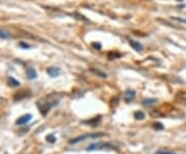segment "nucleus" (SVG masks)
<instances>
[{"instance_id": "f257e3e1", "label": "nucleus", "mask_w": 186, "mask_h": 154, "mask_svg": "<svg viewBox=\"0 0 186 154\" xmlns=\"http://www.w3.org/2000/svg\"><path fill=\"white\" fill-rule=\"evenodd\" d=\"M63 95H64L63 93L53 92L46 96H44L43 98H40V100L37 101V107L40 112V114L43 115V116H46L50 112L51 109L59 104Z\"/></svg>"}, {"instance_id": "f03ea898", "label": "nucleus", "mask_w": 186, "mask_h": 154, "mask_svg": "<svg viewBox=\"0 0 186 154\" xmlns=\"http://www.w3.org/2000/svg\"><path fill=\"white\" fill-rule=\"evenodd\" d=\"M102 149H116V147L111 145L109 143H104V142H98V143H93L90 146H88L87 150L88 151H94V150H102Z\"/></svg>"}, {"instance_id": "7ed1b4c3", "label": "nucleus", "mask_w": 186, "mask_h": 154, "mask_svg": "<svg viewBox=\"0 0 186 154\" xmlns=\"http://www.w3.org/2000/svg\"><path fill=\"white\" fill-rule=\"evenodd\" d=\"M105 133H86V134H83V136H80V137H77L75 139H72L69 141V144H76L78 142H81V141H84L85 139H87V138H99V137H104Z\"/></svg>"}, {"instance_id": "20e7f679", "label": "nucleus", "mask_w": 186, "mask_h": 154, "mask_svg": "<svg viewBox=\"0 0 186 154\" xmlns=\"http://www.w3.org/2000/svg\"><path fill=\"white\" fill-rule=\"evenodd\" d=\"M31 119H32L31 114H25V115H23V116L18 118L17 121H16V124L17 125H25L26 123L29 122Z\"/></svg>"}, {"instance_id": "39448f33", "label": "nucleus", "mask_w": 186, "mask_h": 154, "mask_svg": "<svg viewBox=\"0 0 186 154\" xmlns=\"http://www.w3.org/2000/svg\"><path fill=\"white\" fill-rule=\"evenodd\" d=\"M29 96H31V92H29L28 90H20L14 96V98L16 100H21V99L29 97Z\"/></svg>"}, {"instance_id": "423d86ee", "label": "nucleus", "mask_w": 186, "mask_h": 154, "mask_svg": "<svg viewBox=\"0 0 186 154\" xmlns=\"http://www.w3.org/2000/svg\"><path fill=\"white\" fill-rule=\"evenodd\" d=\"M47 72H48V75H50V77L55 78V77H58L60 75V68L59 67H54V66L48 67Z\"/></svg>"}, {"instance_id": "0eeeda50", "label": "nucleus", "mask_w": 186, "mask_h": 154, "mask_svg": "<svg viewBox=\"0 0 186 154\" xmlns=\"http://www.w3.org/2000/svg\"><path fill=\"white\" fill-rule=\"evenodd\" d=\"M128 44H129L130 47L133 48L134 51H137V52H141V51L143 50V46L139 43V41H136L133 40H128Z\"/></svg>"}, {"instance_id": "6e6552de", "label": "nucleus", "mask_w": 186, "mask_h": 154, "mask_svg": "<svg viewBox=\"0 0 186 154\" xmlns=\"http://www.w3.org/2000/svg\"><path fill=\"white\" fill-rule=\"evenodd\" d=\"M134 96H136V92L133 90H127L124 92V99L125 101H130L133 100L134 98Z\"/></svg>"}, {"instance_id": "1a4fd4ad", "label": "nucleus", "mask_w": 186, "mask_h": 154, "mask_svg": "<svg viewBox=\"0 0 186 154\" xmlns=\"http://www.w3.org/2000/svg\"><path fill=\"white\" fill-rule=\"evenodd\" d=\"M26 75H27V78L30 79V80L35 79V78L37 77L36 72H35L34 68H32V67H29V68H27V70H26Z\"/></svg>"}, {"instance_id": "9d476101", "label": "nucleus", "mask_w": 186, "mask_h": 154, "mask_svg": "<svg viewBox=\"0 0 186 154\" xmlns=\"http://www.w3.org/2000/svg\"><path fill=\"white\" fill-rule=\"evenodd\" d=\"M72 17H75L77 20H80V21H83V22H89V20L87 18L85 17V16H83L82 14H80V12H73L72 14Z\"/></svg>"}, {"instance_id": "9b49d317", "label": "nucleus", "mask_w": 186, "mask_h": 154, "mask_svg": "<svg viewBox=\"0 0 186 154\" xmlns=\"http://www.w3.org/2000/svg\"><path fill=\"white\" fill-rule=\"evenodd\" d=\"M90 72H92L93 73H95L96 76H98V77H100V78H107L108 77V75L105 72H101L100 69H96V68H91L90 69Z\"/></svg>"}, {"instance_id": "f8f14e48", "label": "nucleus", "mask_w": 186, "mask_h": 154, "mask_svg": "<svg viewBox=\"0 0 186 154\" xmlns=\"http://www.w3.org/2000/svg\"><path fill=\"white\" fill-rule=\"evenodd\" d=\"M121 56H122V54H120V53H118V52H110V53L108 54V58L110 59V60L120 58Z\"/></svg>"}, {"instance_id": "ddd939ff", "label": "nucleus", "mask_w": 186, "mask_h": 154, "mask_svg": "<svg viewBox=\"0 0 186 154\" xmlns=\"http://www.w3.org/2000/svg\"><path fill=\"white\" fill-rule=\"evenodd\" d=\"M7 80H8V84L12 86V87H18V86H20V82H19L18 80L12 78V77H9Z\"/></svg>"}, {"instance_id": "4468645a", "label": "nucleus", "mask_w": 186, "mask_h": 154, "mask_svg": "<svg viewBox=\"0 0 186 154\" xmlns=\"http://www.w3.org/2000/svg\"><path fill=\"white\" fill-rule=\"evenodd\" d=\"M156 102H157V100L154 98H146L143 100V105H151L156 104Z\"/></svg>"}, {"instance_id": "2eb2a0df", "label": "nucleus", "mask_w": 186, "mask_h": 154, "mask_svg": "<svg viewBox=\"0 0 186 154\" xmlns=\"http://www.w3.org/2000/svg\"><path fill=\"white\" fill-rule=\"evenodd\" d=\"M134 118H136L137 120H143V119H145V114L141 111L136 112V113H134Z\"/></svg>"}, {"instance_id": "dca6fc26", "label": "nucleus", "mask_w": 186, "mask_h": 154, "mask_svg": "<svg viewBox=\"0 0 186 154\" xmlns=\"http://www.w3.org/2000/svg\"><path fill=\"white\" fill-rule=\"evenodd\" d=\"M0 38H2V40H8V38H11V34L4 30H0Z\"/></svg>"}, {"instance_id": "f3484780", "label": "nucleus", "mask_w": 186, "mask_h": 154, "mask_svg": "<svg viewBox=\"0 0 186 154\" xmlns=\"http://www.w3.org/2000/svg\"><path fill=\"white\" fill-rule=\"evenodd\" d=\"M171 19H172V20H174V21L180 22V23H185V24H186V19L179 18V17H171Z\"/></svg>"}, {"instance_id": "a211bd4d", "label": "nucleus", "mask_w": 186, "mask_h": 154, "mask_svg": "<svg viewBox=\"0 0 186 154\" xmlns=\"http://www.w3.org/2000/svg\"><path fill=\"white\" fill-rule=\"evenodd\" d=\"M47 141H48L49 143H55L56 138L54 137V134H49V136L47 137Z\"/></svg>"}, {"instance_id": "6ab92c4d", "label": "nucleus", "mask_w": 186, "mask_h": 154, "mask_svg": "<svg viewBox=\"0 0 186 154\" xmlns=\"http://www.w3.org/2000/svg\"><path fill=\"white\" fill-rule=\"evenodd\" d=\"M154 128L156 130H161L165 127H163V125L161 123H154Z\"/></svg>"}, {"instance_id": "aec40b11", "label": "nucleus", "mask_w": 186, "mask_h": 154, "mask_svg": "<svg viewBox=\"0 0 186 154\" xmlns=\"http://www.w3.org/2000/svg\"><path fill=\"white\" fill-rule=\"evenodd\" d=\"M92 47L94 48L95 50H101V44L99 43H92Z\"/></svg>"}, {"instance_id": "412c9836", "label": "nucleus", "mask_w": 186, "mask_h": 154, "mask_svg": "<svg viewBox=\"0 0 186 154\" xmlns=\"http://www.w3.org/2000/svg\"><path fill=\"white\" fill-rule=\"evenodd\" d=\"M156 154H175L171 151H165V150H159V151H157Z\"/></svg>"}, {"instance_id": "4be33fe9", "label": "nucleus", "mask_w": 186, "mask_h": 154, "mask_svg": "<svg viewBox=\"0 0 186 154\" xmlns=\"http://www.w3.org/2000/svg\"><path fill=\"white\" fill-rule=\"evenodd\" d=\"M20 47L25 48V49H29V46H28V44H26L25 43H20Z\"/></svg>"}, {"instance_id": "5701e85b", "label": "nucleus", "mask_w": 186, "mask_h": 154, "mask_svg": "<svg viewBox=\"0 0 186 154\" xmlns=\"http://www.w3.org/2000/svg\"><path fill=\"white\" fill-rule=\"evenodd\" d=\"M177 1H183V0H177Z\"/></svg>"}]
</instances>
